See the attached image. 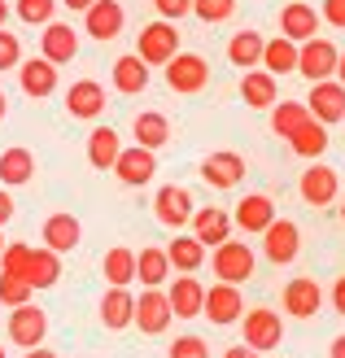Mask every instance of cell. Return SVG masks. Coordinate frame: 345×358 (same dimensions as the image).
Returning <instances> with one entry per match:
<instances>
[{
  "instance_id": "6da1fadb",
  "label": "cell",
  "mask_w": 345,
  "mask_h": 358,
  "mask_svg": "<svg viewBox=\"0 0 345 358\" xmlns=\"http://www.w3.org/2000/svg\"><path fill=\"white\" fill-rule=\"evenodd\" d=\"M136 52L144 66H167L175 52H179V31L175 22H167V17H157V22L140 27V40H136Z\"/></svg>"
},
{
  "instance_id": "7a4b0ae2",
  "label": "cell",
  "mask_w": 345,
  "mask_h": 358,
  "mask_svg": "<svg viewBox=\"0 0 345 358\" xmlns=\"http://www.w3.org/2000/svg\"><path fill=\"white\" fill-rule=\"evenodd\" d=\"M337 57H341V48L332 40H323V35H315V40L297 44V75H306L311 83L332 79L337 75Z\"/></svg>"
},
{
  "instance_id": "3957f363",
  "label": "cell",
  "mask_w": 345,
  "mask_h": 358,
  "mask_svg": "<svg viewBox=\"0 0 345 358\" xmlns=\"http://www.w3.org/2000/svg\"><path fill=\"white\" fill-rule=\"evenodd\" d=\"M44 336H48V315L35 301H22V306L9 310V341L13 345L35 350V345H44Z\"/></svg>"
},
{
  "instance_id": "277c9868",
  "label": "cell",
  "mask_w": 345,
  "mask_h": 358,
  "mask_svg": "<svg viewBox=\"0 0 345 358\" xmlns=\"http://www.w3.org/2000/svg\"><path fill=\"white\" fill-rule=\"evenodd\" d=\"M214 275L219 280H227V284H245L249 275H253V249L245 245V241H223V245H214Z\"/></svg>"
},
{
  "instance_id": "5b68a950",
  "label": "cell",
  "mask_w": 345,
  "mask_h": 358,
  "mask_svg": "<svg viewBox=\"0 0 345 358\" xmlns=\"http://www.w3.org/2000/svg\"><path fill=\"white\" fill-rule=\"evenodd\" d=\"M167 83H171V92H202V87L210 83V66L206 57H197V52H175V57L167 62Z\"/></svg>"
},
{
  "instance_id": "8992f818",
  "label": "cell",
  "mask_w": 345,
  "mask_h": 358,
  "mask_svg": "<svg viewBox=\"0 0 345 358\" xmlns=\"http://www.w3.org/2000/svg\"><path fill=\"white\" fill-rule=\"evenodd\" d=\"M171 319H175V310H171V297L162 293V289H144V293L136 297V315H132V324H136L144 336L167 332V328H171Z\"/></svg>"
},
{
  "instance_id": "52a82bcc",
  "label": "cell",
  "mask_w": 345,
  "mask_h": 358,
  "mask_svg": "<svg viewBox=\"0 0 345 358\" xmlns=\"http://www.w3.org/2000/svg\"><path fill=\"white\" fill-rule=\"evenodd\" d=\"M297 249H302V231L293 219H271L267 231H262V254L276 262V266H288L297 258Z\"/></svg>"
},
{
  "instance_id": "ba28073f",
  "label": "cell",
  "mask_w": 345,
  "mask_h": 358,
  "mask_svg": "<svg viewBox=\"0 0 345 358\" xmlns=\"http://www.w3.org/2000/svg\"><path fill=\"white\" fill-rule=\"evenodd\" d=\"M202 315H210V324H219V328L236 324V319L245 315L241 284H227V280H219L214 289H206V306H202Z\"/></svg>"
},
{
  "instance_id": "9c48e42d",
  "label": "cell",
  "mask_w": 345,
  "mask_h": 358,
  "mask_svg": "<svg viewBox=\"0 0 345 358\" xmlns=\"http://www.w3.org/2000/svg\"><path fill=\"white\" fill-rule=\"evenodd\" d=\"M311 118H319L323 127L328 122H345V83L341 79H319L311 83V101H306Z\"/></svg>"
},
{
  "instance_id": "30bf717a",
  "label": "cell",
  "mask_w": 345,
  "mask_h": 358,
  "mask_svg": "<svg viewBox=\"0 0 345 358\" xmlns=\"http://www.w3.org/2000/svg\"><path fill=\"white\" fill-rule=\"evenodd\" d=\"M241 319H245V345H253L258 354H271L284 341V319L276 310H249Z\"/></svg>"
},
{
  "instance_id": "8fae6325",
  "label": "cell",
  "mask_w": 345,
  "mask_h": 358,
  "mask_svg": "<svg viewBox=\"0 0 345 358\" xmlns=\"http://www.w3.org/2000/svg\"><path fill=\"white\" fill-rule=\"evenodd\" d=\"M297 192H302L306 206H332L337 192H341V179L332 166L311 162V171H302V179H297Z\"/></svg>"
},
{
  "instance_id": "7c38bea8",
  "label": "cell",
  "mask_w": 345,
  "mask_h": 358,
  "mask_svg": "<svg viewBox=\"0 0 345 358\" xmlns=\"http://www.w3.org/2000/svg\"><path fill=\"white\" fill-rule=\"evenodd\" d=\"M284 310L293 319H315L323 310V289L311 275H293L284 284Z\"/></svg>"
},
{
  "instance_id": "4fadbf2b",
  "label": "cell",
  "mask_w": 345,
  "mask_h": 358,
  "mask_svg": "<svg viewBox=\"0 0 345 358\" xmlns=\"http://www.w3.org/2000/svg\"><path fill=\"white\" fill-rule=\"evenodd\" d=\"M153 214H157V223H167V227L179 231L184 223H192V192L179 188V184L157 188V196H153Z\"/></svg>"
},
{
  "instance_id": "5bb4252c",
  "label": "cell",
  "mask_w": 345,
  "mask_h": 358,
  "mask_svg": "<svg viewBox=\"0 0 345 358\" xmlns=\"http://www.w3.org/2000/svg\"><path fill=\"white\" fill-rule=\"evenodd\" d=\"M114 175L122 179L127 188H144V184H149V179L157 175V157H153V149H144V145L122 149V153H118V162H114Z\"/></svg>"
},
{
  "instance_id": "9a60e30c",
  "label": "cell",
  "mask_w": 345,
  "mask_h": 358,
  "mask_svg": "<svg viewBox=\"0 0 345 358\" xmlns=\"http://www.w3.org/2000/svg\"><path fill=\"white\" fill-rule=\"evenodd\" d=\"M122 22H127V13L118 0H97L92 9H83V31L92 35V40H118L122 35Z\"/></svg>"
},
{
  "instance_id": "2e32d148",
  "label": "cell",
  "mask_w": 345,
  "mask_h": 358,
  "mask_svg": "<svg viewBox=\"0 0 345 358\" xmlns=\"http://www.w3.org/2000/svg\"><path fill=\"white\" fill-rule=\"evenodd\" d=\"M75 52H79V31L70 27V22H48L44 27L40 57H48L52 66H66V62H75Z\"/></svg>"
},
{
  "instance_id": "e0dca14e",
  "label": "cell",
  "mask_w": 345,
  "mask_h": 358,
  "mask_svg": "<svg viewBox=\"0 0 345 358\" xmlns=\"http://www.w3.org/2000/svg\"><path fill=\"white\" fill-rule=\"evenodd\" d=\"M167 297H171L175 319H197V315H202V306H206V284L197 280V275H184V271H179V275L171 280Z\"/></svg>"
},
{
  "instance_id": "ac0fdd59",
  "label": "cell",
  "mask_w": 345,
  "mask_h": 358,
  "mask_svg": "<svg viewBox=\"0 0 345 358\" xmlns=\"http://www.w3.org/2000/svg\"><path fill=\"white\" fill-rule=\"evenodd\" d=\"M202 179H206L210 188H236V184L245 179V157L232 153V149L210 153L206 162H202Z\"/></svg>"
},
{
  "instance_id": "d6986e66",
  "label": "cell",
  "mask_w": 345,
  "mask_h": 358,
  "mask_svg": "<svg viewBox=\"0 0 345 358\" xmlns=\"http://www.w3.org/2000/svg\"><path fill=\"white\" fill-rule=\"evenodd\" d=\"M66 110L70 118H101L105 114V87L97 79H79V83H70L66 87Z\"/></svg>"
},
{
  "instance_id": "ffe728a7",
  "label": "cell",
  "mask_w": 345,
  "mask_h": 358,
  "mask_svg": "<svg viewBox=\"0 0 345 358\" xmlns=\"http://www.w3.org/2000/svg\"><path fill=\"white\" fill-rule=\"evenodd\" d=\"M17 83H22V92L35 96V101H44L57 92V66H52L48 57H31L17 66Z\"/></svg>"
},
{
  "instance_id": "44dd1931",
  "label": "cell",
  "mask_w": 345,
  "mask_h": 358,
  "mask_svg": "<svg viewBox=\"0 0 345 358\" xmlns=\"http://www.w3.org/2000/svg\"><path fill=\"white\" fill-rule=\"evenodd\" d=\"M319 9L315 5H302V0H293V5H284L280 13V35H288L293 44H306V40H315V31H319Z\"/></svg>"
},
{
  "instance_id": "7402d4cb",
  "label": "cell",
  "mask_w": 345,
  "mask_h": 358,
  "mask_svg": "<svg viewBox=\"0 0 345 358\" xmlns=\"http://www.w3.org/2000/svg\"><path fill=\"white\" fill-rule=\"evenodd\" d=\"M132 315H136V297H132V289L110 284V293L101 297V324L110 328V332H122V328H132Z\"/></svg>"
},
{
  "instance_id": "603a6c76",
  "label": "cell",
  "mask_w": 345,
  "mask_h": 358,
  "mask_svg": "<svg viewBox=\"0 0 345 358\" xmlns=\"http://www.w3.org/2000/svg\"><path fill=\"white\" fill-rule=\"evenodd\" d=\"M192 236L202 241L206 249L210 245H223L232 236V214L219 210V206H206V210H192Z\"/></svg>"
},
{
  "instance_id": "cb8c5ba5",
  "label": "cell",
  "mask_w": 345,
  "mask_h": 358,
  "mask_svg": "<svg viewBox=\"0 0 345 358\" xmlns=\"http://www.w3.org/2000/svg\"><path fill=\"white\" fill-rule=\"evenodd\" d=\"M276 75L271 70H245V79H241V101L249 105V110H271L276 105Z\"/></svg>"
},
{
  "instance_id": "d4e9b609",
  "label": "cell",
  "mask_w": 345,
  "mask_h": 358,
  "mask_svg": "<svg viewBox=\"0 0 345 358\" xmlns=\"http://www.w3.org/2000/svg\"><path fill=\"white\" fill-rule=\"evenodd\" d=\"M276 219V206H271V196H262V192H249L241 206H236V214H232V223L241 227V231H267V223Z\"/></svg>"
},
{
  "instance_id": "484cf974",
  "label": "cell",
  "mask_w": 345,
  "mask_h": 358,
  "mask_svg": "<svg viewBox=\"0 0 345 358\" xmlns=\"http://www.w3.org/2000/svg\"><path fill=\"white\" fill-rule=\"evenodd\" d=\"M83 241V223L75 219V214H48L44 219V245L57 249V254H70Z\"/></svg>"
},
{
  "instance_id": "4316f807",
  "label": "cell",
  "mask_w": 345,
  "mask_h": 358,
  "mask_svg": "<svg viewBox=\"0 0 345 358\" xmlns=\"http://www.w3.org/2000/svg\"><path fill=\"white\" fill-rule=\"evenodd\" d=\"M31 289H52L62 280V254L57 249H31V262H27V275H22Z\"/></svg>"
},
{
  "instance_id": "83f0119b",
  "label": "cell",
  "mask_w": 345,
  "mask_h": 358,
  "mask_svg": "<svg viewBox=\"0 0 345 358\" xmlns=\"http://www.w3.org/2000/svg\"><path fill=\"white\" fill-rule=\"evenodd\" d=\"M149 87V66L140 62V52H127V57L114 62V92L122 96H140Z\"/></svg>"
},
{
  "instance_id": "f1b7e54d",
  "label": "cell",
  "mask_w": 345,
  "mask_h": 358,
  "mask_svg": "<svg viewBox=\"0 0 345 358\" xmlns=\"http://www.w3.org/2000/svg\"><path fill=\"white\" fill-rule=\"evenodd\" d=\"M122 153V140L114 127H92V136H87V162H92V171H114Z\"/></svg>"
},
{
  "instance_id": "f546056e",
  "label": "cell",
  "mask_w": 345,
  "mask_h": 358,
  "mask_svg": "<svg viewBox=\"0 0 345 358\" xmlns=\"http://www.w3.org/2000/svg\"><path fill=\"white\" fill-rule=\"evenodd\" d=\"M288 149H293L297 157H311V162H315V157L328 153V127H323L319 118H306L302 127L288 136Z\"/></svg>"
},
{
  "instance_id": "4dcf8cb0",
  "label": "cell",
  "mask_w": 345,
  "mask_h": 358,
  "mask_svg": "<svg viewBox=\"0 0 345 358\" xmlns=\"http://www.w3.org/2000/svg\"><path fill=\"white\" fill-rule=\"evenodd\" d=\"M31 175H35V157H31V149L13 145V149L0 153V184H5V188H22V184H31Z\"/></svg>"
},
{
  "instance_id": "1f68e13d",
  "label": "cell",
  "mask_w": 345,
  "mask_h": 358,
  "mask_svg": "<svg viewBox=\"0 0 345 358\" xmlns=\"http://www.w3.org/2000/svg\"><path fill=\"white\" fill-rule=\"evenodd\" d=\"M136 280L144 284V289H162V284L171 280V258H167V249H140L136 254Z\"/></svg>"
},
{
  "instance_id": "d6a6232c",
  "label": "cell",
  "mask_w": 345,
  "mask_h": 358,
  "mask_svg": "<svg viewBox=\"0 0 345 358\" xmlns=\"http://www.w3.org/2000/svg\"><path fill=\"white\" fill-rule=\"evenodd\" d=\"M132 131H136V145H144V149H153V153H157V149L171 140V122H167V114L144 110V114H136Z\"/></svg>"
},
{
  "instance_id": "836d02e7",
  "label": "cell",
  "mask_w": 345,
  "mask_h": 358,
  "mask_svg": "<svg viewBox=\"0 0 345 358\" xmlns=\"http://www.w3.org/2000/svg\"><path fill=\"white\" fill-rule=\"evenodd\" d=\"M262 35L258 31H236L232 40H227V62L232 66H241V70H253V66H262Z\"/></svg>"
},
{
  "instance_id": "e575fe53",
  "label": "cell",
  "mask_w": 345,
  "mask_h": 358,
  "mask_svg": "<svg viewBox=\"0 0 345 358\" xmlns=\"http://www.w3.org/2000/svg\"><path fill=\"white\" fill-rule=\"evenodd\" d=\"M167 258H171V271L192 275V271H202V262H206V245L197 236H175L167 245Z\"/></svg>"
},
{
  "instance_id": "d590c367",
  "label": "cell",
  "mask_w": 345,
  "mask_h": 358,
  "mask_svg": "<svg viewBox=\"0 0 345 358\" xmlns=\"http://www.w3.org/2000/svg\"><path fill=\"white\" fill-rule=\"evenodd\" d=\"M262 70H271V75H293L297 70V44L288 40V35L267 40L262 44Z\"/></svg>"
},
{
  "instance_id": "8d00e7d4",
  "label": "cell",
  "mask_w": 345,
  "mask_h": 358,
  "mask_svg": "<svg viewBox=\"0 0 345 358\" xmlns=\"http://www.w3.org/2000/svg\"><path fill=\"white\" fill-rule=\"evenodd\" d=\"M101 275L110 280V284H122V289H132V280H136V254L127 245H114L110 254L101 258Z\"/></svg>"
},
{
  "instance_id": "74e56055",
  "label": "cell",
  "mask_w": 345,
  "mask_h": 358,
  "mask_svg": "<svg viewBox=\"0 0 345 358\" xmlns=\"http://www.w3.org/2000/svg\"><path fill=\"white\" fill-rule=\"evenodd\" d=\"M311 118V110H306V101H280V105H271V131L276 136H293L302 122Z\"/></svg>"
},
{
  "instance_id": "f35d334b",
  "label": "cell",
  "mask_w": 345,
  "mask_h": 358,
  "mask_svg": "<svg viewBox=\"0 0 345 358\" xmlns=\"http://www.w3.org/2000/svg\"><path fill=\"white\" fill-rule=\"evenodd\" d=\"M31 284L22 280V275H9V271H0V306H22V301H31Z\"/></svg>"
},
{
  "instance_id": "ab89813d",
  "label": "cell",
  "mask_w": 345,
  "mask_h": 358,
  "mask_svg": "<svg viewBox=\"0 0 345 358\" xmlns=\"http://www.w3.org/2000/svg\"><path fill=\"white\" fill-rule=\"evenodd\" d=\"M52 9H57V0H17V17H22L27 27H48Z\"/></svg>"
},
{
  "instance_id": "60d3db41",
  "label": "cell",
  "mask_w": 345,
  "mask_h": 358,
  "mask_svg": "<svg viewBox=\"0 0 345 358\" xmlns=\"http://www.w3.org/2000/svg\"><path fill=\"white\" fill-rule=\"evenodd\" d=\"M192 13L202 22H227L236 13V0H192Z\"/></svg>"
},
{
  "instance_id": "b9f144b4",
  "label": "cell",
  "mask_w": 345,
  "mask_h": 358,
  "mask_svg": "<svg viewBox=\"0 0 345 358\" xmlns=\"http://www.w3.org/2000/svg\"><path fill=\"white\" fill-rule=\"evenodd\" d=\"M27 262H31V245L13 241V245H5V254H0V271H9V275H27Z\"/></svg>"
},
{
  "instance_id": "7bdbcfd3",
  "label": "cell",
  "mask_w": 345,
  "mask_h": 358,
  "mask_svg": "<svg viewBox=\"0 0 345 358\" xmlns=\"http://www.w3.org/2000/svg\"><path fill=\"white\" fill-rule=\"evenodd\" d=\"M22 66V44H17V35L0 27V70H17Z\"/></svg>"
},
{
  "instance_id": "ee69618b",
  "label": "cell",
  "mask_w": 345,
  "mask_h": 358,
  "mask_svg": "<svg viewBox=\"0 0 345 358\" xmlns=\"http://www.w3.org/2000/svg\"><path fill=\"white\" fill-rule=\"evenodd\" d=\"M171 358H210V345L202 341V336H179V341L171 345Z\"/></svg>"
},
{
  "instance_id": "f6af8a7d",
  "label": "cell",
  "mask_w": 345,
  "mask_h": 358,
  "mask_svg": "<svg viewBox=\"0 0 345 358\" xmlns=\"http://www.w3.org/2000/svg\"><path fill=\"white\" fill-rule=\"evenodd\" d=\"M157 13L167 17V22H179V17H188L192 13V0H153Z\"/></svg>"
},
{
  "instance_id": "bcb514c9",
  "label": "cell",
  "mask_w": 345,
  "mask_h": 358,
  "mask_svg": "<svg viewBox=\"0 0 345 358\" xmlns=\"http://www.w3.org/2000/svg\"><path fill=\"white\" fill-rule=\"evenodd\" d=\"M319 17L328 27H337V31H345V0H323V9H319Z\"/></svg>"
},
{
  "instance_id": "7dc6e473",
  "label": "cell",
  "mask_w": 345,
  "mask_h": 358,
  "mask_svg": "<svg viewBox=\"0 0 345 358\" xmlns=\"http://www.w3.org/2000/svg\"><path fill=\"white\" fill-rule=\"evenodd\" d=\"M332 310H337V315H345V275L332 284Z\"/></svg>"
},
{
  "instance_id": "c3c4849f",
  "label": "cell",
  "mask_w": 345,
  "mask_h": 358,
  "mask_svg": "<svg viewBox=\"0 0 345 358\" xmlns=\"http://www.w3.org/2000/svg\"><path fill=\"white\" fill-rule=\"evenodd\" d=\"M9 219H13V196H9L5 188H0V227H5Z\"/></svg>"
},
{
  "instance_id": "681fc988",
  "label": "cell",
  "mask_w": 345,
  "mask_h": 358,
  "mask_svg": "<svg viewBox=\"0 0 345 358\" xmlns=\"http://www.w3.org/2000/svg\"><path fill=\"white\" fill-rule=\"evenodd\" d=\"M223 358H262V354L253 350V345H245V341H241V345H232V350H227Z\"/></svg>"
},
{
  "instance_id": "f907efd6",
  "label": "cell",
  "mask_w": 345,
  "mask_h": 358,
  "mask_svg": "<svg viewBox=\"0 0 345 358\" xmlns=\"http://www.w3.org/2000/svg\"><path fill=\"white\" fill-rule=\"evenodd\" d=\"M62 5H66V9H75V13H83V9H92L97 0H62Z\"/></svg>"
},
{
  "instance_id": "816d5d0a",
  "label": "cell",
  "mask_w": 345,
  "mask_h": 358,
  "mask_svg": "<svg viewBox=\"0 0 345 358\" xmlns=\"http://www.w3.org/2000/svg\"><path fill=\"white\" fill-rule=\"evenodd\" d=\"M328 358H345V332L337 336V341H332V350H328Z\"/></svg>"
},
{
  "instance_id": "f5cc1de1",
  "label": "cell",
  "mask_w": 345,
  "mask_h": 358,
  "mask_svg": "<svg viewBox=\"0 0 345 358\" xmlns=\"http://www.w3.org/2000/svg\"><path fill=\"white\" fill-rule=\"evenodd\" d=\"M22 358H57V354H52V350H44V345H35V350H27Z\"/></svg>"
},
{
  "instance_id": "db71d44e",
  "label": "cell",
  "mask_w": 345,
  "mask_h": 358,
  "mask_svg": "<svg viewBox=\"0 0 345 358\" xmlns=\"http://www.w3.org/2000/svg\"><path fill=\"white\" fill-rule=\"evenodd\" d=\"M9 22V0H0V27Z\"/></svg>"
},
{
  "instance_id": "11a10c76",
  "label": "cell",
  "mask_w": 345,
  "mask_h": 358,
  "mask_svg": "<svg viewBox=\"0 0 345 358\" xmlns=\"http://www.w3.org/2000/svg\"><path fill=\"white\" fill-rule=\"evenodd\" d=\"M337 79L345 83V52H341V57H337Z\"/></svg>"
},
{
  "instance_id": "9f6ffc18",
  "label": "cell",
  "mask_w": 345,
  "mask_h": 358,
  "mask_svg": "<svg viewBox=\"0 0 345 358\" xmlns=\"http://www.w3.org/2000/svg\"><path fill=\"white\" fill-rule=\"evenodd\" d=\"M5 114H9V101H5V92H0V122H5Z\"/></svg>"
},
{
  "instance_id": "6f0895ef",
  "label": "cell",
  "mask_w": 345,
  "mask_h": 358,
  "mask_svg": "<svg viewBox=\"0 0 345 358\" xmlns=\"http://www.w3.org/2000/svg\"><path fill=\"white\" fill-rule=\"evenodd\" d=\"M0 254H5V236H0Z\"/></svg>"
},
{
  "instance_id": "680465c9",
  "label": "cell",
  "mask_w": 345,
  "mask_h": 358,
  "mask_svg": "<svg viewBox=\"0 0 345 358\" xmlns=\"http://www.w3.org/2000/svg\"><path fill=\"white\" fill-rule=\"evenodd\" d=\"M341 219H345V206H341Z\"/></svg>"
},
{
  "instance_id": "91938a15",
  "label": "cell",
  "mask_w": 345,
  "mask_h": 358,
  "mask_svg": "<svg viewBox=\"0 0 345 358\" xmlns=\"http://www.w3.org/2000/svg\"><path fill=\"white\" fill-rule=\"evenodd\" d=\"M0 358H5V350H0Z\"/></svg>"
}]
</instances>
